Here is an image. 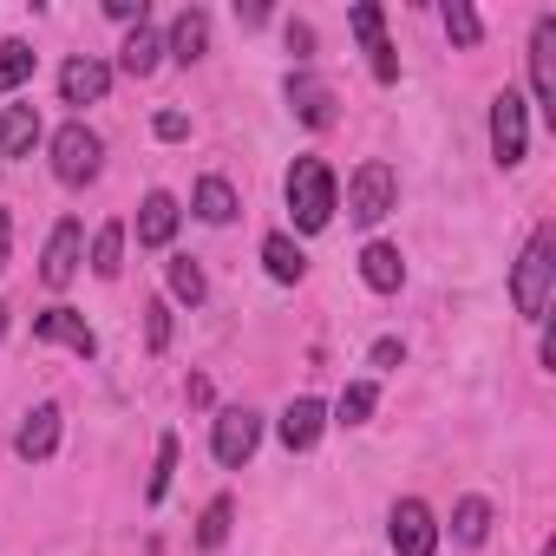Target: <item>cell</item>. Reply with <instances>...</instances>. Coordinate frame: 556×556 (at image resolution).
Segmentation results:
<instances>
[{
	"label": "cell",
	"instance_id": "1",
	"mask_svg": "<svg viewBox=\"0 0 556 556\" xmlns=\"http://www.w3.org/2000/svg\"><path fill=\"white\" fill-rule=\"evenodd\" d=\"M549 295H556V229L536 223L530 242H523V255H517V268H510V302H517L523 321H543Z\"/></svg>",
	"mask_w": 556,
	"mask_h": 556
},
{
	"label": "cell",
	"instance_id": "2",
	"mask_svg": "<svg viewBox=\"0 0 556 556\" xmlns=\"http://www.w3.org/2000/svg\"><path fill=\"white\" fill-rule=\"evenodd\" d=\"M334 210H341V184H334V170H328L321 157H295V170H289V216H295V229L315 236V229L334 223Z\"/></svg>",
	"mask_w": 556,
	"mask_h": 556
},
{
	"label": "cell",
	"instance_id": "3",
	"mask_svg": "<svg viewBox=\"0 0 556 556\" xmlns=\"http://www.w3.org/2000/svg\"><path fill=\"white\" fill-rule=\"evenodd\" d=\"M393 203H400V170H393L387 157H367V164L348 177V216H354L361 229H374L380 216H393Z\"/></svg>",
	"mask_w": 556,
	"mask_h": 556
},
{
	"label": "cell",
	"instance_id": "4",
	"mask_svg": "<svg viewBox=\"0 0 556 556\" xmlns=\"http://www.w3.org/2000/svg\"><path fill=\"white\" fill-rule=\"evenodd\" d=\"M99 170H105V144H99V131L79 125V118L60 125V131H53V177L79 190V184H92Z\"/></svg>",
	"mask_w": 556,
	"mask_h": 556
},
{
	"label": "cell",
	"instance_id": "5",
	"mask_svg": "<svg viewBox=\"0 0 556 556\" xmlns=\"http://www.w3.org/2000/svg\"><path fill=\"white\" fill-rule=\"evenodd\" d=\"M523 151H530V105H523V92L504 86V92L491 99V157H497L504 170H517Z\"/></svg>",
	"mask_w": 556,
	"mask_h": 556
},
{
	"label": "cell",
	"instance_id": "6",
	"mask_svg": "<svg viewBox=\"0 0 556 556\" xmlns=\"http://www.w3.org/2000/svg\"><path fill=\"white\" fill-rule=\"evenodd\" d=\"M255 445H262V419L249 413V406H229V413H216V426H210V452H216V465H249L255 458Z\"/></svg>",
	"mask_w": 556,
	"mask_h": 556
},
{
	"label": "cell",
	"instance_id": "7",
	"mask_svg": "<svg viewBox=\"0 0 556 556\" xmlns=\"http://www.w3.org/2000/svg\"><path fill=\"white\" fill-rule=\"evenodd\" d=\"M530 99L536 112L556 125V14H543L530 27Z\"/></svg>",
	"mask_w": 556,
	"mask_h": 556
},
{
	"label": "cell",
	"instance_id": "8",
	"mask_svg": "<svg viewBox=\"0 0 556 556\" xmlns=\"http://www.w3.org/2000/svg\"><path fill=\"white\" fill-rule=\"evenodd\" d=\"M79 262H86V229L66 216V223H53V236H47V255H40V282H47V289H66L73 275H79Z\"/></svg>",
	"mask_w": 556,
	"mask_h": 556
},
{
	"label": "cell",
	"instance_id": "9",
	"mask_svg": "<svg viewBox=\"0 0 556 556\" xmlns=\"http://www.w3.org/2000/svg\"><path fill=\"white\" fill-rule=\"evenodd\" d=\"M348 27L361 34V47H367V66H374V79H380V86H393V79H400V60H393V40H387V14L374 8V0H361V8L348 14Z\"/></svg>",
	"mask_w": 556,
	"mask_h": 556
},
{
	"label": "cell",
	"instance_id": "10",
	"mask_svg": "<svg viewBox=\"0 0 556 556\" xmlns=\"http://www.w3.org/2000/svg\"><path fill=\"white\" fill-rule=\"evenodd\" d=\"M393 549L400 556H432L439 549V523H432V510L419 497H400L393 504Z\"/></svg>",
	"mask_w": 556,
	"mask_h": 556
},
{
	"label": "cell",
	"instance_id": "11",
	"mask_svg": "<svg viewBox=\"0 0 556 556\" xmlns=\"http://www.w3.org/2000/svg\"><path fill=\"white\" fill-rule=\"evenodd\" d=\"M105 92H112V66H105V60L79 53V60L60 66V99H66V105H99Z\"/></svg>",
	"mask_w": 556,
	"mask_h": 556
},
{
	"label": "cell",
	"instance_id": "12",
	"mask_svg": "<svg viewBox=\"0 0 556 556\" xmlns=\"http://www.w3.org/2000/svg\"><path fill=\"white\" fill-rule=\"evenodd\" d=\"M34 341L73 348L79 361H92V354H99V334H92V328H86V315H73V308H47V315H34Z\"/></svg>",
	"mask_w": 556,
	"mask_h": 556
},
{
	"label": "cell",
	"instance_id": "13",
	"mask_svg": "<svg viewBox=\"0 0 556 556\" xmlns=\"http://www.w3.org/2000/svg\"><path fill=\"white\" fill-rule=\"evenodd\" d=\"M14 452L27 458V465H47L53 452H60V406L47 400V406H34L27 419H21V432H14Z\"/></svg>",
	"mask_w": 556,
	"mask_h": 556
},
{
	"label": "cell",
	"instance_id": "14",
	"mask_svg": "<svg viewBox=\"0 0 556 556\" xmlns=\"http://www.w3.org/2000/svg\"><path fill=\"white\" fill-rule=\"evenodd\" d=\"M164 53H170L177 66H197V60L210 53V14H203V8H184V14L170 21V34H164Z\"/></svg>",
	"mask_w": 556,
	"mask_h": 556
},
{
	"label": "cell",
	"instance_id": "15",
	"mask_svg": "<svg viewBox=\"0 0 556 556\" xmlns=\"http://www.w3.org/2000/svg\"><path fill=\"white\" fill-rule=\"evenodd\" d=\"M289 105H295V118H302V125H315V131H328V125H334V92H328L315 73H289Z\"/></svg>",
	"mask_w": 556,
	"mask_h": 556
},
{
	"label": "cell",
	"instance_id": "16",
	"mask_svg": "<svg viewBox=\"0 0 556 556\" xmlns=\"http://www.w3.org/2000/svg\"><path fill=\"white\" fill-rule=\"evenodd\" d=\"M177 223H184V210H177L170 190H151V197L138 203V242H144V249H164V242L177 236Z\"/></svg>",
	"mask_w": 556,
	"mask_h": 556
},
{
	"label": "cell",
	"instance_id": "17",
	"mask_svg": "<svg viewBox=\"0 0 556 556\" xmlns=\"http://www.w3.org/2000/svg\"><path fill=\"white\" fill-rule=\"evenodd\" d=\"M361 282H367L374 295H393V289L406 282V255H400L393 242H367V249H361Z\"/></svg>",
	"mask_w": 556,
	"mask_h": 556
},
{
	"label": "cell",
	"instance_id": "18",
	"mask_svg": "<svg viewBox=\"0 0 556 556\" xmlns=\"http://www.w3.org/2000/svg\"><path fill=\"white\" fill-rule=\"evenodd\" d=\"M275 432H282L289 452H308V445L328 432V406H321V400H289V413H282V426H275Z\"/></svg>",
	"mask_w": 556,
	"mask_h": 556
},
{
	"label": "cell",
	"instance_id": "19",
	"mask_svg": "<svg viewBox=\"0 0 556 556\" xmlns=\"http://www.w3.org/2000/svg\"><path fill=\"white\" fill-rule=\"evenodd\" d=\"M157 60H164V34L144 21V27H131L125 34V47H118V73H131V79H151L157 73Z\"/></svg>",
	"mask_w": 556,
	"mask_h": 556
},
{
	"label": "cell",
	"instance_id": "20",
	"mask_svg": "<svg viewBox=\"0 0 556 556\" xmlns=\"http://www.w3.org/2000/svg\"><path fill=\"white\" fill-rule=\"evenodd\" d=\"M40 144V112L34 105H8L0 112V157H27Z\"/></svg>",
	"mask_w": 556,
	"mask_h": 556
},
{
	"label": "cell",
	"instance_id": "21",
	"mask_svg": "<svg viewBox=\"0 0 556 556\" xmlns=\"http://www.w3.org/2000/svg\"><path fill=\"white\" fill-rule=\"evenodd\" d=\"M262 268L275 275V282H302V275H308V255L295 249L289 229H275V236H262Z\"/></svg>",
	"mask_w": 556,
	"mask_h": 556
},
{
	"label": "cell",
	"instance_id": "22",
	"mask_svg": "<svg viewBox=\"0 0 556 556\" xmlns=\"http://www.w3.org/2000/svg\"><path fill=\"white\" fill-rule=\"evenodd\" d=\"M118 268H125V223H105L92 236V275H99V282H112Z\"/></svg>",
	"mask_w": 556,
	"mask_h": 556
},
{
	"label": "cell",
	"instance_id": "23",
	"mask_svg": "<svg viewBox=\"0 0 556 556\" xmlns=\"http://www.w3.org/2000/svg\"><path fill=\"white\" fill-rule=\"evenodd\" d=\"M190 210H197L203 223H229V216H236V190H229L223 177H203L197 197H190Z\"/></svg>",
	"mask_w": 556,
	"mask_h": 556
},
{
	"label": "cell",
	"instance_id": "24",
	"mask_svg": "<svg viewBox=\"0 0 556 556\" xmlns=\"http://www.w3.org/2000/svg\"><path fill=\"white\" fill-rule=\"evenodd\" d=\"M374 406H380V387H374V380H354V387L334 400V426H367Z\"/></svg>",
	"mask_w": 556,
	"mask_h": 556
},
{
	"label": "cell",
	"instance_id": "25",
	"mask_svg": "<svg viewBox=\"0 0 556 556\" xmlns=\"http://www.w3.org/2000/svg\"><path fill=\"white\" fill-rule=\"evenodd\" d=\"M452 536H458L465 549H478V543L491 536V504H484V497H465V504L452 510Z\"/></svg>",
	"mask_w": 556,
	"mask_h": 556
},
{
	"label": "cell",
	"instance_id": "26",
	"mask_svg": "<svg viewBox=\"0 0 556 556\" xmlns=\"http://www.w3.org/2000/svg\"><path fill=\"white\" fill-rule=\"evenodd\" d=\"M27 79H34V47L8 40V47H0V99H8V92H21Z\"/></svg>",
	"mask_w": 556,
	"mask_h": 556
},
{
	"label": "cell",
	"instance_id": "27",
	"mask_svg": "<svg viewBox=\"0 0 556 556\" xmlns=\"http://www.w3.org/2000/svg\"><path fill=\"white\" fill-rule=\"evenodd\" d=\"M439 21H445V34H452L458 47H478V40H484V21L465 8V0H445V8H439Z\"/></svg>",
	"mask_w": 556,
	"mask_h": 556
},
{
	"label": "cell",
	"instance_id": "28",
	"mask_svg": "<svg viewBox=\"0 0 556 556\" xmlns=\"http://www.w3.org/2000/svg\"><path fill=\"white\" fill-rule=\"evenodd\" d=\"M229 517H236V504H229V497H210V510H203V523H197V543H203V549H223V543H229Z\"/></svg>",
	"mask_w": 556,
	"mask_h": 556
},
{
	"label": "cell",
	"instance_id": "29",
	"mask_svg": "<svg viewBox=\"0 0 556 556\" xmlns=\"http://www.w3.org/2000/svg\"><path fill=\"white\" fill-rule=\"evenodd\" d=\"M170 295H177V302H190V308H197V302L210 295V282H203V268H197L190 255H177V262H170Z\"/></svg>",
	"mask_w": 556,
	"mask_h": 556
},
{
	"label": "cell",
	"instance_id": "30",
	"mask_svg": "<svg viewBox=\"0 0 556 556\" xmlns=\"http://www.w3.org/2000/svg\"><path fill=\"white\" fill-rule=\"evenodd\" d=\"M170 471H177V439L164 432V439H157V458H151V484H144V497H151V504H164V491H170Z\"/></svg>",
	"mask_w": 556,
	"mask_h": 556
},
{
	"label": "cell",
	"instance_id": "31",
	"mask_svg": "<svg viewBox=\"0 0 556 556\" xmlns=\"http://www.w3.org/2000/svg\"><path fill=\"white\" fill-rule=\"evenodd\" d=\"M144 348H151V354L170 348V302H151V308H144Z\"/></svg>",
	"mask_w": 556,
	"mask_h": 556
},
{
	"label": "cell",
	"instance_id": "32",
	"mask_svg": "<svg viewBox=\"0 0 556 556\" xmlns=\"http://www.w3.org/2000/svg\"><path fill=\"white\" fill-rule=\"evenodd\" d=\"M151 131H157L164 144H177V138L190 131V118H184V112H157V118H151Z\"/></svg>",
	"mask_w": 556,
	"mask_h": 556
},
{
	"label": "cell",
	"instance_id": "33",
	"mask_svg": "<svg viewBox=\"0 0 556 556\" xmlns=\"http://www.w3.org/2000/svg\"><path fill=\"white\" fill-rule=\"evenodd\" d=\"M105 14L125 21V27H144V0H105Z\"/></svg>",
	"mask_w": 556,
	"mask_h": 556
},
{
	"label": "cell",
	"instance_id": "34",
	"mask_svg": "<svg viewBox=\"0 0 556 556\" xmlns=\"http://www.w3.org/2000/svg\"><path fill=\"white\" fill-rule=\"evenodd\" d=\"M400 361H406V341H393V334L374 341V367H400Z\"/></svg>",
	"mask_w": 556,
	"mask_h": 556
},
{
	"label": "cell",
	"instance_id": "35",
	"mask_svg": "<svg viewBox=\"0 0 556 556\" xmlns=\"http://www.w3.org/2000/svg\"><path fill=\"white\" fill-rule=\"evenodd\" d=\"M308 47H315V34H308L302 21H289V53H302V60H308Z\"/></svg>",
	"mask_w": 556,
	"mask_h": 556
},
{
	"label": "cell",
	"instance_id": "36",
	"mask_svg": "<svg viewBox=\"0 0 556 556\" xmlns=\"http://www.w3.org/2000/svg\"><path fill=\"white\" fill-rule=\"evenodd\" d=\"M14 262V223H8V210H0V268Z\"/></svg>",
	"mask_w": 556,
	"mask_h": 556
},
{
	"label": "cell",
	"instance_id": "37",
	"mask_svg": "<svg viewBox=\"0 0 556 556\" xmlns=\"http://www.w3.org/2000/svg\"><path fill=\"white\" fill-rule=\"evenodd\" d=\"M0 334H8V302H0Z\"/></svg>",
	"mask_w": 556,
	"mask_h": 556
},
{
	"label": "cell",
	"instance_id": "38",
	"mask_svg": "<svg viewBox=\"0 0 556 556\" xmlns=\"http://www.w3.org/2000/svg\"><path fill=\"white\" fill-rule=\"evenodd\" d=\"M543 556H556V549H543Z\"/></svg>",
	"mask_w": 556,
	"mask_h": 556
}]
</instances>
